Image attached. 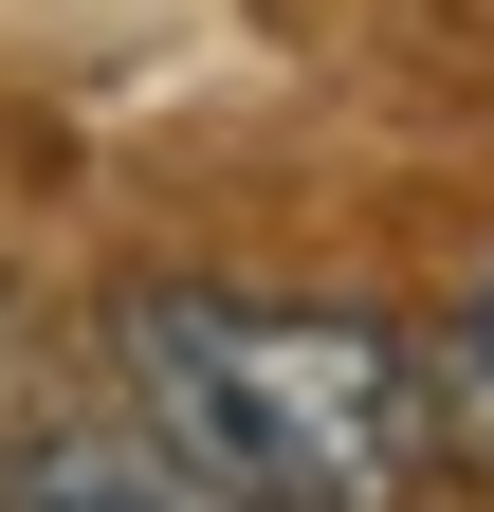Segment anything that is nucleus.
Here are the masks:
<instances>
[{"label":"nucleus","mask_w":494,"mask_h":512,"mask_svg":"<svg viewBox=\"0 0 494 512\" xmlns=\"http://www.w3.org/2000/svg\"><path fill=\"white\" fill-rule=\"evenodd\" d=\"M110 384H129V421L165 458H202L257 512H421L458 458L421 330L330 311V293H129Z\"/></svg>","instance_id":"nucleus-1"},{"label":"nucleus","mask_w":494,"mask_h":512,"mask_svg":"<svg viewBox=\"0 0 494 512\" xmlns=\"http://www.w3.org/2000/svg\"><path fill=\"white\" fill-rule=\"evenodd\" d=\"M0 512H257V494H220L202 458H165L147 421H37L19 458H0Z\"/></svg>","instance_id":"nucleus-2"},{"label":"nucleus","mask_w":494,"mask_h":512,"mask_svg":"<svg viewBox=\"0 0 494 512\" xmlns=\"http://www.w3.org/2000/svg\"><path fill=\"white\" fill-rule=\"evenodd\" d=\"M421 366H440V439H476V458H494V275L421 330Z\"/></svg>","instance_id":"nucleus-3"}]
</instances>
